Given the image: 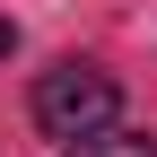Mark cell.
I'll list each match as a JSON object with an SVG mask.
<instances>
[{
  "label": "cell",
  "mask_w": 157,
  "mask_h": 157,
  "mask_svg": "<svg viewBox=\"0 0 157 157\" xmlns=\"http://www.w3.org/2000/svg\"><path fill=\"white\" fill-rule=\"evenodd\" d=\"M113 113H122V87H113V70H96V61H61V70H44L35 78V131L44 140H87V131H105Z\"/></svg>",
  "instance_id": "6da1fadb"
},
{
  "label": "cell",
  "mask_w": 157,
  "mask_h": 157,
  "mask_svg": "<svg viewBox=\"0 0 157 157\" xmlns=\"http://www.w3.org/2000/svg\"><path fill=\"white\" fill-rule=\"evenodd\" d=\"M70 157H157V140H148V131L105 122V131H87V140H70Z\"/></svg>",
  "instance_id": "7a4b0ae2"
},
{
  "label": "cell",
  "mask_w": 157,
  "mask_h": 157,
  "mask_svg": "<svg viewBox=\"0 0 157 157\" xmlns=\"http://www.w3.org/2000/svg\"><path fill=\"white\" fill-rule=\"evenodd\" d=\"M9 44H17V26H9V17H0V61H9Z\"/></svg>",
  "instance_id": "3957f363"
}]
</instances>
